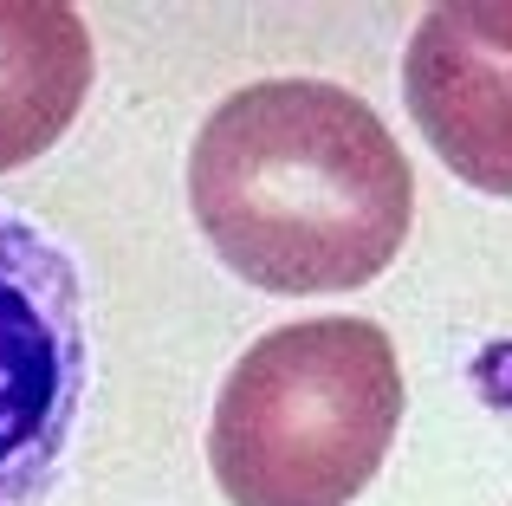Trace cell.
Returning a JSON list of instances; mask_svg holds the SVG:
<instances>
[{
	"instance_id": "cell-1",
	"label": "cell",
	"mask_w": 512,
	"mask_h": 506,
	"mask_svg": "<svg viewBox=\"0 0 512 506\" xmlns=\"http://www.w3.org/2000/svg\"><path fill=\"white\" fill-rule=\"evenodd\" d=\"M188 208L247 286L357 292L409 241L415 176L357 91L266 78L208 111L188 150Z\"/></svg>"
},
{
	"instance_id": "cell-2",
	"label": "cell",
	"mask_w": 512,
	"mask_h": 506,
	"mask_svg": "<svg viewBox=\"0 0 512 506\" xmlns=\"http://www.w3.org/2000/svg\"><path fill=\"white\" fill-rule=\"evenodd\" d=\"M402 429V357L370 318H299L247 344L214 396L208 468L234 506H350Z\"/></svg>"
},
{
	"instance_id": "cell-3",
	"label": "cell",
	"mask_w": 512,
	"mask_h": 506,
	"mask_svg": "<svg viewBox=\"0 0 512 506\" xmlns=\"http://www.w3.org/2000/svg\"><path fill=\"white\" fill-rule=\"evenodd\" d=\"M85 390V273L39 221L0 202V506H39L59 487Z\"/></svg>"
},
{
	"instance_id": "cell-4",
	"label": "cell",
	"mask_w": 512,
	"mask_h": 506,
	"mask_svg": "<svg viewBox=\"0 0 512 506\" xmlns=\"http://www.w3.org/2000/svg\"><path fill=\"white\" fill-rule=\"evenodd\" d=\"M402 91L428 150L467 189L512 202V7H435L409 39Z\"/></svg>"
},
{
	"instance_id": "cell-5",
	"label": "cell",
	"mask_w": 512,
	"mask_h": 506,
	"mask_svg": "<svg viewBox=\"0 0 512 506\" xmlns=\"http://www.w3.org/2000/svg\"><path fill=\"white\" fill-rule=\"evenodd\" d=\"M91 33L59 0H0V176L72 130L91 91Z\"/></svg>"
}]
</instances>
